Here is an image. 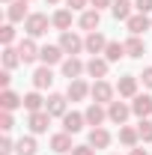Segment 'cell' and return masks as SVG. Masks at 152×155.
<instances>
[{"label": "cell", "mask_w": 152, "mask_h": 155, "mask_svg": "<svg viewBox=\"0 0 152 155\" xmlns=\"http://www.w3.org/2000/svg\"><path fill=\"white\" fill-rule=\"evenodd\" d=\"M66 96L72 98V101H84L87 96H93V87H87V84L78 78V81H69V90H66Z\"/></svg>", "instance_id": "cell-6"}, {"label": "cell", "mask_w": 152, "mask_h": 155, "mask_svg": "<svg viewBox=\"0 0 152 155\" xmlns=\"http://www.w3.org/2000/svg\"><path fill=\"white\" fill-rule=\"evenodd\" d=\"M51 24H54L57 30L66 33V30L72 27V12H69V9H57V12H54V18H51Z\"/></svg>", "instance_id": "cell-26"}, {"label": "cell", "mask_w": 152, "mask_h": 155, "mask_svg": "<svg viewBox=\"0 0 152 155\" xmlns=\"http://www.w3.org/2000/svg\"><path fill=\"white\" fill-rule=\"evenodd\" d=\"M98 21H101V15H98V9H87V12L81 15V27H84L87 33H93L95 27H98Z\"/></svg>", "instance_id": "cell-27"}, {"label": "cell", "mask_w": 152, "mask_h": 155, "mask_svg": "<svg viewBox=\"0 0 152 155\" xmlns=\"http://www.w3.org/2000/svg\"><path fill=\"white\" fill-rule=\"evenodd\" d=\"M42 104H45V98L39 96V93H27V96H24V107H27L30 114H36V110H42Z\"/></svg>", "instance_id": "cell-31"}, {"label": "cell", "mask_w": 152, "mask_h": 155, "mask_svg": "<svg viewBox=\"0 0 152 155\" xmlns=\"http://www.w3.org/2000/svg\"><path fill=\"white\" fill-rule=\"evenodd\" d=\"M0 42H3V45H12V42H15V27H12V24H3V27H0Z\"/></svg>", "instance_id": "cell-33"}, {"label": "cell", "mask_w": 152, "mask_h": 155, "mask_svg": "<svg viewBox=\"0 0 152 155\" xmlns=\"http://www.w3.org/2000/svg\"><path fill=\"white\" fill-rule=\"evenodd\" d=\"M81 72H87V66H84L78 57L63 60V78H69V81H78V78H81Z\"/></svg>", "instance_id": "cell-9"}, {"label": "cell", "mask_w": 152, "mask_h": 155, "mask_svg": "<svg viewBox=\"0 0 152 155\" xmlns=\"http://www.w3.org/2000/svg\"><path fill=\"white\" fill-rule=\"evenodd\" d=\"M15 152L18 155H36V140L33 137H21L18 143H15Z\"/></svg>", "instance_id": "cell-30"}, {"label": "cell", "mask_w": 152, "mask_h": 155, "mask_svg": "<svg viewBox=\"0 0 152 155\" xmlns=\"http://www.w3.org/2000/svg\"><path fill=\"white\" fill-rule=\"evenodd\" d=\"M93 9H104V6H114V0H90Z\"/></svg>", "instance_id": "cell-40"}, {"label": "cell", "mask_w": 152, "mask_h": 155, "mask_svg": "<svg viewBox=\"0 0 152 155\" xmlns=\"http://www.w3.org/2000/svg\"><path fill=\"white\" fill-rule=\"evenodd\" d=\"M48 125H51V114H48V110H36V114H30V128H33V134H45Z\"/></svg>", "instance_id": "cell-8"}, {"label": "cell", "mask_w": 152, "mask_h": 155, "mask_svg": "<svg viewBox=\"0 0 152 155\" xmlns=\"http://www.w3.org/2000/svg\"><path fill=\"white\" fill-rule=\"evenodd\" d=\"M66 98H69V96H60V93L48 96V104H45V110H48L51 116H66Z\"/></svg>", "instance_id": "cell-15"}, {"label": "cell", "mask_w": 152, "mask_h": 155, "mask_svg": "<svg viewBox=\"0 0 152 155\" xmlns=\"http://www.w3.org/2000/svg\"><path fill=\"white\" fill-rule=\"evenodd\" d=\"M90 146H93V149H107V146H111V134H107L101 125L93 128V131H90Z\"/></svg>", "instance_id": "cell-20"}, {"label": "cell", "mask_w": 152, "mask_h": 155, "mask_svg": "<svg viewBox=\"0 0 152 155\" xmlns=\"http://www.w3.org/2000/svg\"><path fill=\"white\" fill-rule=\"evenodd\" d=\"M21 104H24V98H21L18 93H12V90H3V93H0V107H3V110H15Z\"/></svg>", "instance_id": "cell-21"}, {"label": "cell", "mask_w": 152, "mask_h": 155, "mask_svg": "<svg viewBox=\"0 0 152 155\" xmlns=\"http://www.w3.org/2000/svg\"><path fill=\"white\" fill-rule=\"evenodd\" d=\"M143 51H146V42L140 36H131L125 42V54H128V57H143Z\"/></svg>", "instance_id": "cell-29"}, {"label": "cell", "mask_w": 152, "mask_h": 155, "mask_svg": "<svg viewBox=\"0 0 152 155\" xmlns=\"http://www.w3.org/2000/svg\"><path fill=\"white\" fill-rule=\"evenodd\" d=\"M84 48L90 51V54H104V48H107V39L101 36L98 30H93V33H87V39H84Z\"/></svg>", "instance_id": "cell-5"}, {"label": "cell", "mask_w": 152, "mask_h": 155, "mask_svg": "<svg viewBox=\"0 0 152 155\" xmlns=\"http://www.w3.org/2000/svg\"><path fill=\"white\" fill-rule=\"evenodd\" d=\"M3 3H6V6H9V3H12V0H3Z\"/></svg>", "instance_id": "cell-44"}, {"label": "cell", "mask_w": 152, "mask_h": 155, "mask_svg": "<svg viewBox=\"0 0 152 155\" xmlns=\"http://www.w3.org/2000/svg\"><path fill=\"white\" fill-rule=\"evenodd\" d=\"M137 140H140V131H137V128H128V125H122V128H119V143H122V146L134 149V146H137Z\"/></svg>", "instance_id": "cell-23"}, {"label": "cell", "mask_w": 152, "mask_h": 155, "mask_svg": "<svg viewBox=\"0 0 152 155\" xmlns=\"http://www.w3.org/2000/svg\"><path fill=\"white\" fill-rule=\"evenodd\" d=\"M27 3H30V0H12V3H9V12H6V15H9L12 24H15V21H27V18H30V15H27Z\"/></svg>", "instance_id": "cell-16"}, {"label": "cell", "mask_w": 152, "mask_h": 155, "mask_svg": "<svg viewBox=\"0 0 152 155\" xmlns=\"http://www.w3.org/2000/svg\"><path fill=\"white\" fill-rule=\"evenodd\" d=\"M9 81H12L9 69H3V72H0V84H3V90H9Z\"/></svg>", "instance_id": "cell-38"}, {"label": "cell", "mask_w": 152, "mask_h": 155, "mask_svg": "<svg viewBox=\"0 0 152 155\" xmlns=\"http://www.w3.org/2000/svg\"><path fill=\"white\" fill-rule=\"evenodd\" d=\"M48 27H51V18H48V15H42V12H33L30 18L24 21V30L30 33V39L45 36V33H48Z\"/></svg>", "instance_id": "cell-1"}, {"label": "cell", "mask_w": 152, "mask_h": 155, "mask_svg": "<svg viewBox=\"0 0 152 155\" xmlns=\"http://www.w3.org/2000/svg\"><path fill=\"white\" fill-rule=\"evenodd\" d=\"M66 3H69V6H72V9H84V6H87V3H90V0H66Z\"/></svg>", "instance_id": "cell-41"}, {"label": "cell", "mask_w": 152, "mask_h": 155, "mask_svg": "<svg viewBox=\"0 0 152 155\" xmlns=\"http://www.w3.org/2000/svg\"><path fill=\"white\" fill-rule=\"evenodd\" d=\"M131 155H146V152H143V149H137V146H134V149H131Z\"/></svg>", "instance_id": "cell-42"}, {"label": "cell", "mask_w": 152, "mask_h": 155, "mask_svg": "<svg viewBox=\"0 0 152 155\" xmlns=\"http://www.w3.org/2000/svg\"><path fill=\"white\" fill-rule=\"evenodd\" d=\"M111 12H114L116 21H128V18H131V3H128V0H114Z\"/></svg>", "instance_id": "cell-24"}, {"label": "cell", "mask_w": 152, "mask_h": 155, "mask_svg": "<svg viewBox=\"0 0 152 155\" xmlns=\"http://www.w3.org/2000/svg\"><path fill=\"white\" fill-rule=\"evenodd\" d=\"M84 125H87V116L84 114H66L63 116V131H69V134H78Z\"/></svg>", "instance_id": "cell-12"}, {"label": "cell", "mask_w": 152, "mask_h": 155, "mask_svg": "<svg viewBox=\"0 0 152 155\" xmlns=\"http://www.w3.org/2000/svg\"><path fill=\"white\" fill-rule=\"evenodd\" d=\"M39 51H42V48H36V42H33V39H24V42H21V45H18L21 63H33V60L39 57Z\"/></svg>", "instance_id": "cell-18"}, {"label": "cell", "mask_w": 152, "mask_h": 155, "mask_svg": "<svg viewBox=\"0 0 152 155\" xmlns=\"http://www.w3.org/2000/svg\"><path fill=\"white\" fill-rule=\"evenodd\" d=\"M12 149H15V143H12V137H3V140H0V155H9Z\"/></svg>", "instance_id": "cell-35"}, {"label": "cell", "mask_w": 152, "mask_h": 155, "mask_svg": "<svg viewBox=\"0 0 152 155\" xmlns=\"http://www.w3.org/2000/svg\"><path fill=\"white\" fill-rule=\"evenodd\" d=\"M87 125H93V128H98V125H101V122H104V119H107V110H104V107H101V104H98V101H93V104H90V107H87Z\"/></svg>", "instance_id": "cell-10"}, {"label": "cell", "mask_w": 152, "mask_h": 155, "mask_svg": "<svg viewBox=\"0 0 152 155\" xmlns=\"http://www.w3.org/2000/svg\"><path fill=\"white\" fill-rule=\"evenodd\" d=\"M45 3H60V0H45Z\"/></svg>", "instance_id": "cell-43"}, {"label": "cell", "mask_w": 152, "mask_h": 155, "mask_svg": "<svg viewBox=\"0 0 152 155\" xmlns=\"http://www.w3.org/2000/svg\"><path fill=\"white\" fill-rule=\"evenodd\" d=\"M137 131H140V140L143 143H152V119H140Z\"/></svg>", "instance_id": "cell-32"}, {"label": "cell", "mask_w": 152, "mask_h": 155, "mask_svg": "<svg viewBox=\"0 0 152 155\" xmlns=\"http://www.w3.org/2000/svg\"><path fill=\"white\" fill-rule=\"evenodd\" d=\"M51 149L54 152H72L75 146H72V134L69 131H60V134L51 137Z\"/></svg>", "instance_id": "cell-19"}, {"label": "cell", "mask_w": 152, "mask_h": 155, "mask_svg": "<svg viewBox=\"0 0 152 155\" xmlns=\"http://www.w3.org/2000/svg\"><path fill=\"white\" fill-rule=\"evenodd\" d=\"M63 54H66V51H63L60 45H45V48L39 51V57H42L45 66H57V63H63Z\"/></svg>", "instance_id": "cell-7"}, {"label": "cell", "mask_w": 152, "mask_h": 155, "mask_svg": "<svg viewBox=\"0 0 152 155\" xmlns=\"http://www.w3.org/2000/svg\"><path fill=\"white\" fill-rule=\"evenodd\" d=\"M140 78H143V84L152 90V66H149V69H143V75H140Z\"/></svg>", "instance_id": "cell-39"}, {"label": "cell", "mask_w": 152, "mask_h": 155, "mask_svg": "<svg viewBox=\"0 0 152 155\" xmlns=\"http://www.w3.org/2000/svg\"><path fill=\"white\" fill-rule=\"evenodd\" d=\"M72 155H95V149L90 146V143H84V146H75V149H72Z\"/></svg>", "instance_id": "cell-36"}, {"label": "cell", "mask_w": 152, "mask_h": 155, "mask_svg": "<svg viewBox=\"0 0 152 155\" xmlns=\"http://www.w3.org/2000/svg\"><path fill=\"white\" fill-rule=\"evenodd\" d=\"M18 63H21V54H18V48L6 45V48H3V69H9V72H12V69H15Z\"/></svg>", "instance_id": "cell-28"}, {"label": "cell", "mask_w": 152, "mask_h": 155, "mask_svg": "<svg viewBox=\"0 0 152 155\" xmlns=\"http://www.w3.org/2000/svg\"><path fill=\"white\" fill-rule=\"evenodd\" d=\"M125 24H128V33H131V36H140L143 30H149V27H152V21L146 18L143 12H137V15H131V18L125 21Z\"/></svg>", "instance_id": "cell-14"}, {"label": "cell", "mask_w": 152, "mask_h": 155, "mask_svg": "<svg viewBox=\"0 0 152 155\" xmlns=\"http://www.w3.org/2000/svg\"><path fill=\"white\" fill-rule=\"evenodd\" d=\"M125 57V45L122 42H107V48H104V60L107 63H116V60Z\"/></svg>", "instance_id": "cell-25"}, {"label": "cell", "mask_w": 152, "mask_h": 155, "mask_svg": "<svg viewBox=\"0 0 152 155\" xmlns=\"http://www.w3.org/2000/svg\"><path fill=\"white\" fill-rule=\"evenodd\" d=\"M128 114H131V107H128L125 101H111V104H107V119L116 122V125H125Z\"/></svg>", "instance_id": "cell-3"}, {"label": "cell", "mask_w": 152, "mask_h": 155, "mask_svg": "<svg viewBox=\"0 0 152 155\" xmlns=\"http://www.w3.org/2000/svg\"><path fill=\"white\" fill-rule=\"evenodd\" d=\"M12 125H15V119H12V110H3V114H0V128H3V131H9Z\"/></svg>", "instance_id": "cell-34"}, {"label": "cell", "mask_w": 152, "mask_h": 155, "mask_svg": "<svg viewBox=\"0 0 152 155\" xmlns=\"http://www.w3.org/2000/svg\"><path fill=\"white\" fill-rule=\"evenodd\" d=\"M134 9L146 15V12H149V9H152V0H134Z\"/></svg>", "instance_id": "cell-37"}, {"label": "cell", "mask_w": 152, "mask_h": 155, "mask_svg": "<svg viewBox=\"0 0 152 155\" xmlns=\"http://www.w3.org/2000/svg\"><path fill=\"white\" fill-rule=\"evenodd\" d=\"M131 114H137L140 119L152 116V96H134V101H131Z\"/></svg>", "instance_id": "cell-11"}, {"label": "cell", "mask_w": 152, "mask_h": 155, "mask_svg": "<svg viewBox=\"0 0 152 155\" xmlns=\"http://www.w3.org/2000/svg\"><path fill=\"white\" fill-rule=\"evenodd\" d=\"M116 93H119L122 98H134V96H137V78H134V75L119 78V84H116Z\"/></svg>", "instance_id": "cell-13"}, {"label": "cell", "mask_w": 152, "mask_h": 155, "mask_svg": "<svg viewBox=\"0 0 152 155\" xmlns=\"http://www.w3.org/2000/svg\"><path fill=\"white\" fill-rule=\"evenodd\" d=\"M54 84V72H51V66H42L33 72V87L36 90H45V87H51Z\"/></svg>", "instance_id": "cell-17"}, {"label": "cell", "mask_w": 152, "mask_h": 155, "mask_svg": "<svg viewBox=\"0 0 152 155\" xmlns=\"http://www.w3.org/2000/svg\"><path fill=\"white\" fill-rule=\"evenodd\" d=\"M60 48H63V51H66L69 57H75L78 51L84 48V39L78 36V33H72V30H66V33L60 36Z\"/></svg>", "instance_id": "cell-2"}, {"label": "cell", "mask_w": 152, "mask_h": 155, "mask_svg": "<svg viewBox=\"0 0 152 155\" xmlns=\"http://www.w3.org/2000/svg\"><path fill=\"white\" fill-rule=\"evenodd\" d=\"M114 93L116 90L107 84V81H95L93 84V98L98 101V104H111V101H114Z\"/></svg>", "instance_id": "cell-4"}, {"label": "cell", "mask_w": 152, "mask_h": 155, "mask_svg": "<svg viewBox=\"0 0 152 155\" xmlns=\"http://www.w3.org/2000/svg\"><path fill=\"white\" fill-rule=\"evenodd\" d=\"M87 75H93L95 81H101V78L107 75V60H101V57H93L90 63H87Z\"/></svg>", "instance_id": "cell-22"}]
</instances>
